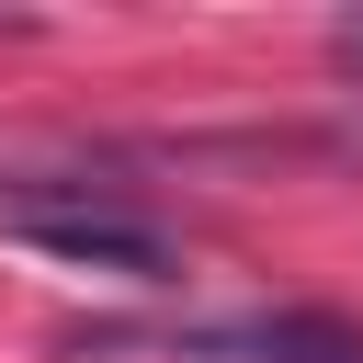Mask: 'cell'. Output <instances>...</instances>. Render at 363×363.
<instances>
[{
    "label": "cell",
    "instance_id": "1",
    "mask_svg": "<svg viewBox=\"0 0 363 363\" xmlns=\"http://www.w3.org/2000/svg\"><path fill=\"white\" fill-rule=\"evenodd\" d=\"M0 227L57 250V261H79V272H125V284H170L182 272L170 238L136 204H113L102 182H0Z\"/></svg>",
    "mask_w": 363,
    "mask_h": 363
},
{
    "label": "cell",
    "instance_id": "2",
    "mask_svg": "<svg viewBox=\"0 0 363 363\" xmlns=\"http://www.w3.org/2000/svg\"><path fill=\"white\" fill-rule=\"evenodd\" d=\"M170 352H238V363H363L352 318H238V329H182Z\"/></svg>",
    "mask_w": 363,
    "mask_h": 363
},
{
    "label": "cell",
    "instance_id": "3",
    "mask_svg": "<svg viewBox=\"0 0 363 363\" xmlns=\"http://www.w3.org/2000/svg\"><path fill=\"white\" fill-rule=\"evenodd\" d=\"M340 57H352V68H363V23H340Z\"/></svg>",
    "mask_w": 363,
    "mask_h": 363
}]
</instances>
